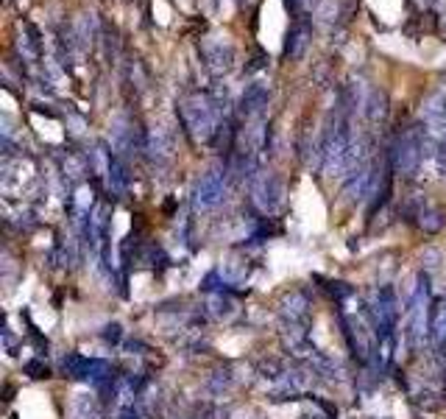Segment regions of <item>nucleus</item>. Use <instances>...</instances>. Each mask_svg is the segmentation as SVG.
<instances>
[{
  "instance_id": "423d86ee",
  "label": "nucleus",
  "mask_w": 446,
  "mask_h": 419,
  "mask_svg": "<svg viewBox=\"0 0 446 419\" xmlns=\"http://www.w3.org/2000/svg\"><path fill=\"white\" fill-rule=\"evenodd\" d=\"M265 104H268V93H265L260 84H254V87H249V93L243 95V115H257Z\"/></svg>"
},
{
  "instance_id": "0eeeda50",
  "label": "nucleus",
  "mask_w": 446,
  "mask_h": 419,
  "mask_svg": "<svg viewBox=\"0 0 446 419\" xmlns=\"http://www.w3.org/2000/svg\"><path fill=\"white\" fill-rule=\"evenodd\" d=\"M26 372H28L31 377H48V366L40 363V361H28V363H26Z\"/></svg>"
},
{
  "instance_id": "20e7f679",
  "label": "nucleus",
  "mask_w": 446,
  "mask_h": 419,
  "mask_svg": "<svg viewBox=\"0 0 446 419\" xmlns=\"http://www.w3.org/2000/svg\"><path fill=\"white\" fill-rule=\"evenodd\" d=\"M251 198L263 213H276L282 204V184L271 173H254L251 179Z\"/></svg>"
},
{
  "instance_id": "f257e3e1",
  "label": "nucleus",
  "mask_w": 446,
  "mask_h": 419,
  "mask_svg": "<svg viewBox=\"0 0 446 419\" xmlns=\"http://www.w3.org/2000/svg\"><path fill=\"white\" fill-rule=\"evenodd\" d=\"M181 120L195 140H212L220 126V109L209 95H190L181 101Z\"/></svg>"
},
{
  "instance_id": "7ed1b4c3",
  "label": "nucleus",
  "mask_w": 446,
  "mask_h": 419,
  "mask_svg": "<svg viewBox=\"0 0 446 419\" xmlns=\"http://www.w3.org/2000/svg\"><path fill=\"white\" fill-rule=\"evenodd\" d=\"M223 196H226V171L215 168L201 176L192 201H195V209H215L223 201Z\"/></svg>"
},
{
  "instance_id": "6e6552de",
  "label": "nucleus",
  "mask_w": 446,
  "mask_h": 419,
  "mask_svg": "<svg viewBox=\"0 0 446 419\" xmlns=\"http://www.w3.org/2000/svg\"><path fill=\"white\" fill-rule=\"evenodd\" d=\"M120 335H123L120 324H109V327H106V333H104V341H109V344H117V341H120Z\"/></svg>"
},
{
  "instance_id": "f03ea898",
  "label": "nucleus",
  "mask_w": 446,
  "mask_h": 419,
  "mask_svg": "<svg viewBox=\"0 0 446 419\" xmlns=\"http://www.w3.org/2000/svg\"><path fill=\"white\" fill-rule=\"evenodd\" d=\"M424 137L427 134H421L418 129H410L399 137V143L393 145V168L399 173H404V176L415 173V168L424 157Z\"/></svg>"
},
{
  "instance_id": "39448f33",
  "label": "nucleus",
  "mask_w": 446,
  "mask_h": 419,
  "mask_svg": "<svg viewBox=\"0 0 446 419\" xmlns=\"http://www.w3.org/2000/svg\"><path fill=\"white\" fill-rule=\"evenodd\" d=\"M429 330H432L435 347H443V344H446V299L435 302L432 316H429Z\"/></svg>"
}]
</instances>
